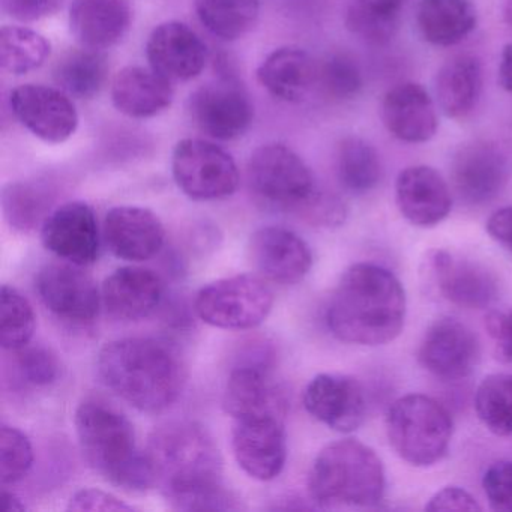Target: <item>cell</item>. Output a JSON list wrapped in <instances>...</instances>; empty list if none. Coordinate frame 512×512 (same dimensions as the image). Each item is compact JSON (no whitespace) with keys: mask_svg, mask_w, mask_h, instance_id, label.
Masks as SVG:
<instances>
[{"mask_svg":"<svg viewBox=\"0 0 512 512\" xmlns=\"http://www.w3.org/2000/svg\"><path fill=\"white\" fill-rule=\"evenodd\" d=\"M247 173L260 202L301 218L322 191L305 161L281 143L257 148L248 161Z\"/></svg>","mask_w":512,"mask_h":512,"instance_id":"obj_7","label":"cell"},{"mask_svg":"<svg viewBox=\"0 0 512 512\" xmlns=\"http://www.w3.org/2000/svg\"><path fill=\"white\" fill-rule=\"evenodd\" d=\"M107 79L106 58L97 50H71L56 65L55 80L70 97L91 100Z\"/></svg>","mask_w":512,"mask_h":512,"instance_id":"obj_34","label":"cell"},{"mask_svg":"<svg viewBox=\"0 0 512 512\" xmlns=\"http://www.w3.org/2000/svg\"><path fill=\"white\" fill-rule=\"evenodd\" d=\"M68 20L80 46L104 52L130 31L133 8L130 0H73Z\"/></svg>","mask_w":512,"mask_h":512,"instance_id":"obj_23","label":"cell"},{"mask_svg":"<svg viewBox=\"0 0 512 512\" xmlns=\"http://www.w3.org/2000/svg\"><path fill=\"white\" fill-rule=\"evenodd\" d=\"M317 85L332 100L346 101L361 92L364 80L355 59L346 53H335L319 65Z\"/></svg>","mask_w":512,"mask_h":512,"instance_id":"obj_40","label":"cell"},{"mask_svg":"<svg viewBox=\"0 0 512 512\" xmlns=\"http://www.w3.org/2000/svg\"><path fill=\"white\" fill-rule=\"evenodd\" d=\"M2 499L7 512H23L26 509L25 503L17 497L16 493L8 490L7 485H2Z\"/></svg>","mask_w":512,"mask_h":512,"instance_id":"obj_49","label":"cell"},{"mask_svg":"<svg viewBox=\"0 0 512 512\" xmlns=\"http://www.w3.org/2000/svg\"><path fill=\"white\" fill-rule=\"evenodd\" d=\"M418 359L428 373L439 379H466L481 361V346L460 320L442 317L425 332Z\"/></svg>","mask_w":512,"mask_h":512,"instance_id":"obj_15","label":"cell"},{"mask_svg":"<svg viewBox=\"0 0 512 512\" xmlns=\"http://www.w3.org/2000/svg\"><path fill=\"white\" fill-rule=\"evenodd\" d=\"M487 232L512 256V206L499 209L488 218Z\"/></svg>","mask_w":512,"mask_h":512,"instance_id":"obj_47","label":"cell"},{"mask_svg":"<svg viewBox=\"0 0 512 512\" xmlns=\"http://www.w3.org/2000/svg\"><path fill=\"white\" fill-rule=\"evenodd\" d=\"M248 251L260 275L283 286L301 283L313 266V254L307 242L280 226L256 230L251 235Z\"/></svg>","mask_w":512,"mask_h":512,"instance_id":"obj_19","label":"cell"},{"mask_svg":"<svg viewBox=\"0 0 512 512\" xmlns=\"http://www.w3.org/2000/svg\"><path fill=\"white\" fill-rule=\"evenodd\" d=\"M304 407L314 419L340 433H352L364 424L367 397L355 377L323 373L304 391Z\"/></svg>","mask_w":512,"mask_h":512,"instance_id":"obj_18","label":"cell"},{"mask_svg":"<svg viewBox=\"0 0 512 512\" xmlns=\"http://www.w3.org/2000/svg\"><path fill=\"white\" fill-rule=\"evenodd\" d=\"M41 239L50 253L73 265H94L100 257L97 215L85 202H68L52 211L41 226Z\"/></svg>","mask_w":512,"mask_h":512,"instance_id":"obj_16","label":"cell"},{"mask_svg":"<svg viewBox=\"0 0 512 512\" xmlns=\"http://www.w3.org/2000/svg\"><path fill=\"white\" fill-rule=\"evenodd\" d=\"M406 292L388 269L373 263L350 266L326 310L335 338L358 346L391 343L403 331Z\"/></svg>","mask_w":512,"mask_h":512,"instance_id":"obj_2","label":"cell"},{"mask_svg":"<svg viewBox=\"0 0 512 512\" xmlns=\"http://www.w3.org/2000/svg\"><path fill=\"white\" fill-rule=\"evenodd\" d=\"M503 19L512 26V0H502Z\"/></svg>","mask_w":512,"mask_h":512,"instance_id":"obj_50","label":"cell"},{"mask_svg":"<svg viewBox=\"0 0 512 512\" xmlns=\"http://www.w3.org/2000/svg\"><path fill=\"white\" fill-rule=\"evenodd\" d=\"M200 23L215 37L236 41L256 25L262 0H194Z\"/></svg>","mask_w":512,"mask_h":512,"instance_id":"obj_32","label":"cell"},{"mask_svg":"<svg viewBox=\"0 0 512 512\" xmlns=\"http://www.w3.org/2000/svg\"><path fill=\"white\" fill-rule=\"evenodd\" d=\"M56 191L49 182H13L2 191V208L11 227L29 233L52 214Z\"/></svg>","mask_w":512,"mask_h":512,"instance_id":"obj_31","label":"cell"},{"mask_svg":"<svg viewBox=\"0 0 512 512\" xmlns=\"http://www.w3.org/2000/svg\"><path fill=\"white\" fill-rule=\"evenodd\" d=\"M37 328L34 308L16 287L2 286L0 292V344L5 350L22 349L31 343Z\"/></svg>","mask_w":512,"mask_h":512,"instance_id":"obj_38","label":"cell"},{"mask_svg":"<svg viewBox=\"0 0 512 512\" xmlns=\"http://www.w3.org/2000/svg\"><path fill=\"white\" fill-rule=\"evenodd\" d=\"M382 121L395 139L406 143L428 142L439 127L430 94L416 83L395 86L385 95Z\"/></svg>","mask_w":512,"mask_h":512,"instance_id":"obj_25","label":"cell"},{"mask_svg":"<svg viewBox=\"0 0 512 512\" xmlns=\"http://www.w3.org/2000/svg\"><path fill=\"white\" fill-rule=\"evenodd\" d=\"M232 449L236 463L250 478L268 482L278 478L287 460V439L280 416L235 419Z\"/></svg>","mask_w":512,"mask_h":512,"instance_id":"obj_13","label":"cell"},{"mask_svg":"<svg viewBox=\"0 0 512 512\" xmlns=\"http://www.w3.org/2000/svg\"><path fill=\"white\" fill-rule=\"evenodd\" d=\"M172 172L179 190L197 202L227 199L239 187L232 155L209 140H181L173 151Z\"/></svg>","mask_w":512,"mask_h":512,"instance_id":"obj_9","label":"cell"},{"mask_svg":"<svg viewBox=\"0 0 512 512\" xmlns=\"http://www.w3.org/2000/svg\"><path fill=\"white\" fill-rule=\"evenodd\" d=\"M385 485L379 455L355 439L326 445L308 475L310 497L323 508L377 505L385 494Z\"/></svg>","mask_w":512,"mask_h":512,"instance_id":"obj_5","label":"cell"},{"mask_svg":"<svg viewBox=\"0 0 512 512\" xmlns=\"http://www.w3.org/2000/svg\"><path fill=\"white\" fill-rule=\"evenodd\" d=\"M451 415L428 395L398 398L386 415V434L398 457L416 467L439 463L452 439Z\"/></svg>","mask_w":512,"mask_h":512,"instance_id":"obj_6","label":"cell"},{"mask_svg":"<svg viewBox=\"0 0 512 512\" xmlns=\"http://www.w3.org/2000/svg\"><path fill=\"white\" fill-rule=\"evenodd\" d=\"M404 0H352L346 14V26L367 43H389L400 28Z\"/></svg>","mask_w":512,"mask_h":512,"instance_id":"obj_33","label":"cell"},{"mask_svg":"<svg viewBox=\"0 0 512 512\" xmlns=\"http://www.w3.org/2000/svg\"><path fill=\"white\" fill-rule=\"evenodd\" d=\"M475 410L482 424L497 436H512V374H490L476 389Z\"/></svg>","mask_w":512,"mask_h":512,"instance_id":"obj_37","label":"cell"},{"mask_svg":"<svg viewBox=\"0 0 512 512\" xmlns=\"http://www.w3.org/2000/svg\"><path fill=\"white\" fill-rule=\"evenodd\" d=\"M485 329L493 340L499 358L512 364V308L490 311L485 316Z\"/></svg>","mask_w":512,"mask_h":512,"instance_id":"obj_43","label":"cell"},{"mask_svg":"<svg viewBox=\"0 0 512 512\" xmlns=\"http://www.w3.org/2000/svg\"><path fill=\"white\" fill-rule=\"evenodd\" d=\"M337 175L350 193H368L382 179L379 154L361 137H346L337 148Z\"/></svg>","mask_w":512,"mask_h":512,"instance_id":"obj_35","label":"cell"},{"mask_svg":"<svg viewBox=\"0 0 512 512\" xmlns=\"http://www.w3.org/2000/svg\"><path fill=\"white\" fill-rule=\"evenodd\" d=\"M97 370L113 394L140 412H164L184 388L179 356L154 338L110 341L98 353Z\"/></svg>","mask_w":512,"mask_h":512,"instance_id":"obj_3","label":"cell"},{"mask_svg":"<svg viewBox=\"0 0 512 512\" xmlns=\"http://www.w3.org/2000/svg\"><path fill=\"white\" fill-rule=\"evenodd\" d=\"M166 239L160 218L139 206L110 209L104 220V241L118 259L145 262L160 253Z\"/></svg>","mask_w":512,"mask_h":512,"instance_id":"obj_21","label":"cell"},{"mask_svg":"<svg viewBox=\"0 0 512 512\" xmlns=\"http://www.w3.org/2000/svg\"><path fill=\"white\" fill-rule=\"evenodd\" d=\"M83 457L107 481L128 491H146L157 485L148 454L137 446L130 419L110 404L88 400L74 418Z\"/></svg>","mask_w":512,"mask_h":512,"instance_id":"obj_4","label":"cell"},{"mask_svg":"<svg viewBox=\"0 0 512 512\" xmlns=\"http://www.w3.org/2000/svg\"><path fill=\"white\" fill-rule=\"evenodd\" d=\"M52 46L44 35L23 26H4L0 31V64L13 76H25L46 64Z\"/></svg>","mask_w":512,"mask_h":512,"instance_id":"obj_36","label":"cell"},{"mask_svg":"<svg viewBox=\"0 0 512 512\" xmlns=\"http://www.w3.org/2000/svg\"><path fill=\"white\" fill-rule=\"evenodd\" d=\"M34 464V448L23 431L11 425L0 427V481L14 485L22 481Z\"/></svg>","mask_w":512,"mask_h":512,"instance_id":"obj_39","label":"cell"},{"mask_svg":"<svg viewBox=\"0 0 512 512\" xmlns=\"http://www.w3.org/2000/svg\"><path fill=\"white\" fill-rule=\"evenodd\" d=\"M10 106L20 124L49 145L67 142L79 128L76 106L62 89L22 85L11 92Z\"/></svg>","mask_w":512,"mask_h":512,"instance_id":"obj_12","label":"cell"},{"mask_svg":"<svg viewBox=\"0 0 512 512\" xmlns=\"http://www.w3.org/2000/svg\"><path fill=\"white\" fill-rule=\"evenodd\" d=\"M173 97L172 82L151 67L128 65L113 77V106L128 118H154L172 106Z\"/></svg>","mask_w":512,"mask_h":512,"instance_id":"obj_28","label":"cell"},{"mask_svg":"<svg viewBox=\"0 0 512 512\" xmlns=\"http://www.w3.org/2000/svg\"><path fill=\"white\" fill-rule=\"evenodd\" d=\"M482 94V65L476 56L457 55L440 67L436 95L448 118L463 121L472 115Z\"/></svg>","mask_w":512,"mask_h":512,"instance_id":"obj_29","label":"cell"},{"mask_svg":"<svg viewBox=\"0 0 512 512\" xmlns=\"http://www.w3.org/2000/svg\"><path fill=\"white\" fill-rule=\"evenodd\" d=\"M146 56L149 67L169 82H190L205 70L208 47L185 23L166 22L149 35Z\"/></svg>","mask_w":512,"mask_h":512,"instance_id":"obj_20","label":"cell"},{"mask_svg":"<svg viewBox=\"0 0 512 512\" xmlns=\"http://www.w3.org/2000/svg\"><path fill=\"white\" fill-rule=\"evenodd\" d=\"M427 274L445 301L466 310L490 307L499 295V283L490 269L448 251H431Z\"/></svg>","mask_w":512,"mask_h":512,"instance_id":"obj_14","label":"cell"},{"mask_svg":"<svg viewBox=\"0 0 512 512\" xmlns=\"http://www.w3.org/2000/svg\"><path fill=\"white\" fill-rule=\"evenodd\" d=\"M274 307L271 287L257 275L241 274L214 281L197 293L194 311L209 326L248 331L268 319Z\"/></svg>","mask_w":512,"mask_h":512,"instance_id":"obj_8","label":"cell"},{"mask_svg":"<svg viewBox=\"0 0 512 512\" xmlns=\"http://www.w3.org/2000/svg\"><path fill=\"white\" fill-rule=\"evenodd\" d=\"M425 509L427 511H467V512H479L481 511V506L476 502L475 497L469 493V491L464 490V488L454 487V485H449V487L442 488V490L437 491L430 500H428L427 505H425Z\"/></svg>","mask_w":512,"mask_h":512,"instance_id":"obj_46","label":"cell"},{"mask_svg":"<svg viewBox=\"0 0 512 512\" xmlns=\"http://www.w3.org/2000/svg\"><path fill=\"white\" fill-rule=\"evenodd\" d=\"M20 377L28 385L46 388L61 377V362L58 356L44 346H28L14 350Z\"/></svg>","mask_w":512,"mask_h":512,"instance_id":"obj_41","label":"cell"},{"mask_svg":"<svg viewBox=\"0 0 512 512\" xmlns=\"http://www.w3.org/2000/svg\"><path fill=\"white\" fill-rule=\"evenodd\" d=\"M499 85L505 91L512 92V43L506 44L500 58Z\"/></svg>","mask_w":512,"mask_h":512,"instance_id":"obj_48","label":"cell"},{"mask_svg":"<svg viewBox=\"0 0 512 512\" xmlns=\"http://www.w3.org/2000/svg\"><path fill=\"white\" fill-rule=\"evenodd\" d=\"M416 22L427 43L451 47L475 31L478 17L470 0H421Z\"/></svg>","mask_w":512,"mask_h":512,"instance_id":"obj_30","label":"cell"},{"mask_svg":"<svg viewBox=\"0 0 512 512\" xmlns=\"http://www.w3.org/2000/svg\"><path fill=\"white\" fill-rule=\"evenodd\" d=\"M451 178L464 202L484 205L496 199L508 184V158L494 143H467L452 158Z\"/></svg>","mask_w":512,"mask_h":512,"instance_id":"obj_17","label":"cell"},{"mask_svg":"<svg viewBox=\"0 0 512 512\" xmlns=\"http://www.w3.org/2000/svg\"><path fill=\"white\" fill-rule=\"evenodd\" d=\"M146 454L157 485L176 511H239L238 497L223 484V460L214 437L193 421L160 425Z\"/></svg>","mask_w":512,"mask_h":512,"instance_id":"obj_1","label":"cell"},{"mask_svg":"<svg viewBox=\"0 0 512 512\" xmlns=\"http://www.w3.org/2000/svg\"><path fill=\"white\" fill-rule=\"evenodd\" d=\"M64 0H2L8 16L17 22L32 23L58 13Z\"/></svg>","mask_w":512,"mask_h":512,"instance_id":"obj_45","label":"cell"},{"mask_svg":"<svg viewBox=\"0 0 512 512\" xmlns=\"http://www.w3.org/2000/svg\"><path fill=\"white\" fill-rule=\"evenodd\" d=\"M68 509L70 511L131 512L134 508L122 502L115 494L107 493L100 488H85L71 497Z\"/></svg>","mask_w":512,"mask_h":512,"instance_id":"obj_44","label":"cell"},{"mask_svg":"<svg viewBox=\"0 0 512 512\" xmlns=\"http://www.w3.org/2000/svg\"><path fill=\"white\" fill-rule=\"evenodd\" d=\"M188 112L194 125L212 140L232 142L250 130L254 107L233 74L200 86L190 95Z\"/></svg>","mask_w":512,"mask_h":512,"instance_id":"obj_10","label":"cell"},{"mask_svg":"<svg viewBox=\"0 0 512 512\" xmlns=\"http://www.w3.org/2000/svg\"><path fill=\"white\" fill-rule=\"evenodd\" d=\"M482 487L493 511L512 512V461H497L488 467Z\"/></svg>","mask_w":512,"mask_h":512,"instance_id":"obj_42","label":"cell"},{"mask_svg":"<svg viewBox=\"0 0 512 512\" xmlns=\"http://www.w3.org/2000/svg\"><path fill=\"white\" fill-rule=\"evenodd\" d=\"M257 80L275 100L304 101L319 80V65L299 47H281L266 56L257 68Z\"/></svg>","mask_w":512,"mask_h":512,"instance_id":"obj_27","label":"cell"},{"mask_svg":"<svg viewBox=\"0 0 512 512\" xmlns=\"http://www.w3.org/2000/svg\"><path fill=\"white\" fill-rule=\"evenodd\" d=\"M164 298V284L151 269L125 266L103 284V304L113 319L137 322L151 316Z\"/></svg>","mask_w":512,"mask_h":512,"instance_id":"obj_24","label":"cell"},{"mask_svg":"<svg viewBox=\"0 0 512 512\" xmlns=\"http://www.w3.org/2000/svg\"><path fill=\"white\" fill-rule=\"evenodd\" d=\"M82 266L73 263H50L37 277V292L44 307L61 322L88 326L100 314L101 299L97 284Z\"/></svg>","mask_w":512,"mask_h":512,"instance_id":"obj_11","label":"cell"},{"mask_svg":"<svg viewBox=\"0 0 512 512\" xmlns=\"http://www.w3.org/2000/svg\"><path fill=\"white\" fill-rule=\"evenodd\" d=\"M223 406L235 419L268 415L283 418L286 398L271 370L235 365L227 377Z\"/></svg>","mask_w":512,"mask_h":512,"instance_id":"obj_26","label":"cell"},{"mask_svg":"<svg viewBox=\"0 0 512 512\" xmlns=\"http://www.w3.org/2000/svg\"><path fill=\"white\" fill-rule=\"evenodd\" d=\"M398 211L422 229L442 223L452 208L451 191L439 172L427 166L407 167L395 182Z\"/></svg>","mask_w":512,"mask_h":512,"instance_id":"obj_22","label":"cell"}]
</instances>
